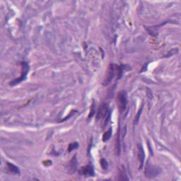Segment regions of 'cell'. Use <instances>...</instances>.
I'll return each instance as SVG.
<instances>
[{
  "instance_id": "13",
  "label": "cell",
  "mask_w": 181,
  "mask_h": 181,
  "mask_svg": "<svg viewBox=\"0 0 181 181\" xmlns=\"http://www.w3.org/2000/svg\"><path fill=\"white\" fill-rule=\"evenodd\" d=\"M100 163H101V168H103V170H107L108 168V163L107 162V161L105 158H101V161H100Z\"/></svg>"
},
{
  "instance_id": "16",
  "label": "cell",
  "mask_w": 181,
  "mask_h": 181,
  "mask_svg": "<svg viewBox=\"0 0 181 181\" xmlns=\"http://www.w3.org/2000/svg\"><path fill=\"white\" fill-rule=\"evenodd\" d=\"M142 110H143V106H142V107H141V108L139 110V111H138L137 115H136L135 119H134V124H137L138 122V120H139V118H140V115H141V113H142Z\"/></svg>"
},
{
  "instance_id": "5",
  "label": "cell",
  "mask_w": 181,
  "mask_h": 181,
  "mask_svg": "<svg viewBox=\"0 0 181 181\" xmlns=\"http://www.w3.org/2000/svg\"><path fill=\"white\" fill-rule=\"evenodd\" d=\"M108 113V106L107 103H102L100 105L99 109H98L97 113H96V120H102V119L106 118V115Z\"/></svg>"
},
{
  "instance_id": "10",
  "label": "cell",
  "mask_w": 181,
  "mask_h": 181,
  "mask_svg": "<svg viewBox=\"0 0 181 181\" xmlns=\"http://www.w3.org/2000/svg\"><path fill=\"white\" fill-rule=\"evenodd\" d=\"M117 180H129V178L127 177V175L126 174V171H125V168H124V166H122L121 168L120 169L119 171L118 177L117 178Z\"/></svg>"
},
{
  "instance_id": "2",
  "label": "cell",
  "mask_w": 181,
  "mask_h": 181,
  "mask_svg": "<svg viewBox=\"0 0 181 181\" xmlns=\"http://www.w3.org/2000/svg\"><path fill=\"white\" fill-rule=\"evenodd\" d=\"M161 169L156 165H152L150 163H147L144 170V174L148 178H154L161 173Z\"/></svg>"
},
{
  "instance_id": "1",
  "label": "cell",
  "mask_w": 181,
  "mask_h": 181,
  "mask_svg": "<svg viewBox=\"0 0 181 181\" xmlns=\"http://www.w3.org/2000/svg\"><path fill=\"white\" fill-rule=\"evenodd\" d=\"M117 103L119 111L120 113L125 111L127 105V94L126 91L122 90L118 93L117 96Z\"/></svg>"
},
{
  "instance_id": "3",
  "label": "cell",
  "mask_w": 181,
  "mask_h": 181,
  "mask_svg": "<svg viewBox=\"0 0 181 181\" xmlns=\"http://www.w3.org/2000/svg\"><path fill=\"white\" fill-rule=\"evenodd\" d=\"M21 65L22 66V72L21 75L20 77L15 79V80L12 81L11 82H10V85L11 86H15L16 84H19L20 82H21L22 81H24L27 77V75L29 72V65L26 62H21Z\"/></svg>"
},
{
  "instance_id": "17",
  "label": "cell",
  "mask_w": 181,
  "mask_h": 181,
  "mask_svg": "<svg viewBox=\"0 0 181 181\" xmlns=\"http://www.w3.org/2000/svg\"><path fill=\"white\" fill-rule=\"evenodd\" d=\"M110 117H111V112L108 111V114H107L106 116V120H105V122H104V127H105L107 125H108V123L110 121Z\"/></svg>"
},
{
  "instance_id": "6",
  "label": "cell",
  "mask_w": 181,
  "mask_h": 181,
  "mask_svg": "<svg viewBox=\"0 0 181 181\" xmlns=\"http://www.w3.org/2000/svg\"><path fill=\"white\" fill-rule=\"evenodd\" d=\"M79 173L83 176H94V170L93 165L89 163V165H86V166L82 167L79 170Z\"/></svg>"
},
{
  "instance_id": "12",
  "label": "cell",
  "mask_w": 181,
  "mask_h": 181,
  "mask_svg": "<svg viewBox=\"0 0 181 181\" xmlns=\"http://www.w3.org/2000/svg\"><path fill=\"white\" fill-rule=\"evenodd\" d=\"M111 136H112V128L110 127V128H109V130H107L106 132L103 134V142H106L107 141H108L110 139Z\"/></svg>"
},
{
  "instance_id": "11",
  "label": "cell",
  "mask_w": 181,
  "mask_h": 181,
  "mask_svg": "<svg viewBox=\"0 0 181 181\" xmlns=\"http://www.w3.org/2000/svg\"><path fill=\"white\" fill-rule=\"evenodd\" d=\"M7 166H8L9 170L11 172V173H13L14 174H19L20 173L19 168H18L17 166H16L15 165H13V163H7Z\"/></svg>"
},
{
  "instance_id": "18",
  "label": "cell",
  "mask_w": 181,
  "mask_h": 181,
  "mask_svg": "<svg viewBox=\"0 0 181 181\" xmlns=\"http://www.w3.org/2000/svg\"><path fill=\"white\" fill-rule=\"evenodd\" d=\"M117 70H118V79H120L122 77V72H122V66L118 67Z\"/></svg>"
},
{
  "instance_id": "8",
  "label": "cell",
  "mask_w": 181,
  "mask_h": 181,
  "mask_svg": "<svg viewBox=\"0 0 181 181\" xmlns=\"http://www.w3.org/2000/svg\"><path fill=\"white\" fill-rule=\"evenodd\" d=\"M120 151H121V144H120V127L118 128V132L116 134V138H115V152L117 156H120Z\"/></svg>"
},
{
  "instance_id": "7",
  "label": "cell",
  "mask_w": 181,
  "mask_h": 181,
  "mask_svg": "<svg viewBox=\"0 0 181 181\" xmlns=\"http://www.w3.org/2000/svg\"><path fill=\"white\" fill-rule=\"evenodd\" d=\"M137 158L138 161H139V170L142 168L143 165L144 163V159H145V154H144V150L143 149V146L141 144H138V153H137Z\"/></svg>"
},
{
  "instance_id": "9",
  "label": "cell",
  "mask_w": 181,
  "mask_h": 181,
  "mask_svg": "<svg viewBox=\"0 0 181 181\" xmlns=\"http://www.w3.org/2000/svg\"><path fill=\"white\" fill-rule=\"evenodd\" d=\"M77 158H76V156H75L72 158L70 163H69V170H70L71 173H75V171L77 170Z\"/></svg>"
},
{
  "instance_id": "14",
  "label": "cell",
  "mask_w": 181,
  "mask_h": 181,
  "mask_svg": "<svg viewBox=\"0 0 181 181\" xmlns=\"http://www.w3.org/2000/svg\"><path fill=\"white\" fill-rule=\"evenodd\" d=\"M78 146H79V144L77 142L72 143V144H70V146H69L68 151H69V152H70V151H72V150L77 149V148L78 147Z\"/></svg>"
},
{
  "instance_id": "4",
  "label": "cell",
  "mask_w": 181,
  "mask_h": 181,
  "mask_svg": "<svg viewBox=\"0 0 181 181\" xmlns=\"http://www.w3.org/2000/svg\"><path fill=\"white\" fill-rule=\"evenodd\" d=\"M115 75V65L114 64H110V65L108 67L106 76H105L104 80H103V85L104 87L108 86L112 82L113 78H114Z\"/></svg>"
},
{
  "instance_id": "15",
  "label": "cell",
  "mask_w": 181,
  "mask_h": 181,
  "mask_svg": "<svg viewBox=\"0 0 181 181\" xmlns=\"http://www.w3.org/2000/svg\"><path fill=\"white\" fill-rule=\"evenodd\" d=\"M94 113H95V103H94V101H93L92 106H91L90 113H89V116H88V118L90 119V118H92V117L94 116Z\"/></svg>"
}]
</instances>
